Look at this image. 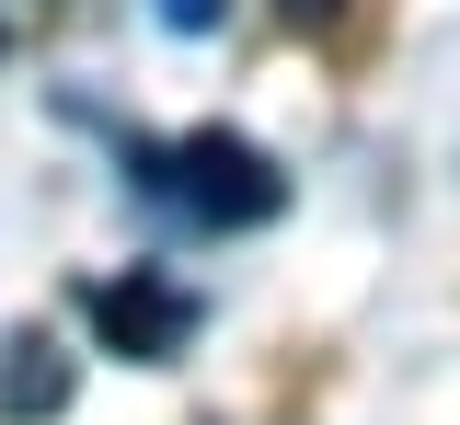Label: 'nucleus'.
<instances>
[{
    "label": "nucleus",
    "mask_w": 460,
    "mask_h": 425,
    "mask_svg": "<svg viewBox=\"0 0 460 425\" xmlns=\"http://www.w3.org/2000/svg\"><path fill=\"white\" fill-rule=\"evenodd\" d=\"M138 173L184 195L196 219H219V230H265L288 207V173L253 150V138H230V126H196V138H172V150H138Z\"/></svg>",
    "instance_id": "nucleus-1"
},
{
    "label": "nucleus",
    "mask_w": 460,
    "mask_h": 425,
    "mask_svg": "<svg viewBox=\"0 0 460 425\" xmlns=\"http://www.w3.org/2000/svg\"><path fill=\"white\" fill-rule=\"evenodd\" d=\"M93 334H104L115 357L162 368V357L196 345V299H184L172 276H115V288H93Z\"/></svg>",
    "instance_id": "nucleus-2"
},
{
    "label": "nucleus",
    "mask_w": 460,
    "mask_h": 425,
    "mask_svg": "<svg viewBox=\"0 0 460 425\" xmlns=\"http://www.w3.org/2000/svg\"><path fill=\"white\" fill-rule=\"evenodd\" d=\"M69 403V357H58V334H12L0 345V425H35Z\"/></svg>",
    "instance_id": "nucleus-3"
},
{
    "label": "nucleus",
    "mask_w": 460,
    "mask_h": 425,
    "mask_svg": "<svg viewBox=\"0 0 460 425\" xmlns=\"http://www.w3.org/2000/svg\"><path fill=\"white\" fill-rule=\"evenodd\" d=\"M277 23H288V35H334L345 0H277Z\"/></svg>",
    "instance_id": "nucleus-4"
},
{
    "label": "nucleus",
    "mask_w": 460,
    "mask_h": 425,
    "mask_svg": "<svg viewBox=\"0 0 460 425\" xmlns=\"http://www.w3.org/2000/svg\"><path fill=\"white\" fill-rule=\"evenodd\" d=\"M162 12H172V23H208V12H219V0H162Z\"/></svg>",
    "instance_id": "nucleus-5"
}]
</instances>
